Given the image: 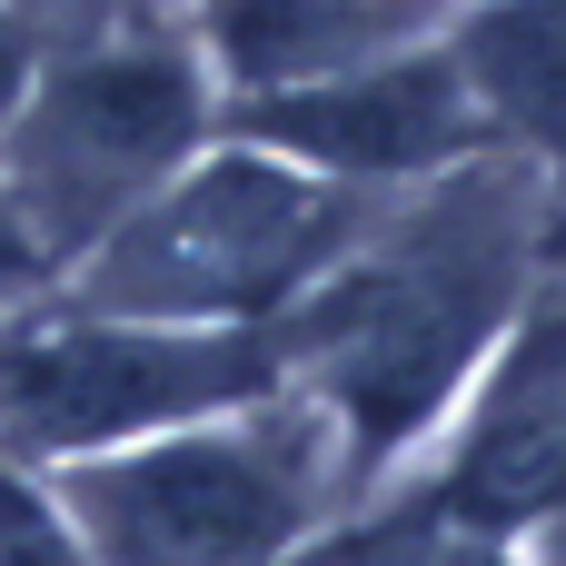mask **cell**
Segmentation results:
<instances>
[{
  "label": "cell",
  "instance_id": "obj_1",
  "mask_svg": "<svg viewBox=\"0 0 566 566\" xmlns=\"http://www.w3.org/2000/svg\"><path fill=\"white\" fill-rule=\"evenodd\" d=\"M537 269L547 199L517 149H488L368 219V239L289 308V388L328 408L348 478L408 458L478 388Z\"/></svg>",
  "mask_w": 566,
  "mask_h": 566
},
{
  "label": "cell",
  "instance_id": "obj_5",
  "mask_svg": "<svg viewBox=\"0 0 566 566\" xmlns=\"http://www.w3.org/2000/svg\"><path fill=\"white\" fill-rule=\"evenodd\" d=\"M219 139V80L189 30H129V40H70L40 50L10 129L0 179L70 279L169 169H189Z\"/></svg>",
  "mask_w": 566,
  "mask_h": 566
},
{
  "label": "cell",
  "instance_id": "obj_6",
  "mask_svg": "<svg viewBox=\"0 0 566 566\" xmlns=\"http://www.w3.org/2000/svg\"><path fill=\"white\" fill-rule=\"evenodd\" d=\"M219 129L229 139H259L318 179H348V189H418V179H448L468 159L497 149L448 30L438 40H408V50H378L358 70H318V80H289V90H249V99H219Z\"/></svg>",
  "mask_w": 566,
  "mask_h": 566
},
{
  "label": "cell",
  "instance_id": "obj_11",
  "mask_svg": "<svg viewBox=\"0 0 566 566\" xmlns=\"http://www.w3.org/2000/svg\"><path fill=\"white\" fill-rule=\"evenodd\" d=\"M50 249L30 239V219H20V199H10V179H0V318H20L30 298H50Z\"/></svg>",
  "mask_w": 566,
  "mask_h": 566
},
{
  "label": "cell",
  "instance_id": "obj_9",
  "mask_svg": "<svg viewBox=\"0 0 566 566\" xmlns=\"http://www.w3.org/2000/svg\"><path fill=\"white\" fill-rule=\"evenodd\" d=\"M448 50H458L497 149H527V169L566 209V0H458Z\"/></svg>",
  "mask_w": 566,
  "mask_h": 566
},
{
  "label": "cell",
  "instance_id": "obj_8",
  "mask_svg": "<svg viewBox=\"0 0 566 566\" xmlns=\"http://www.w3.org/2000/svg\"><path fill=\"white\" fill-rule=\"evenodd\" d=\"M448 20H458V0H189V40H199L219 99L358 70L378 50L438 40Z\"/></svg>",
  "mask_w": 566,
  "mask_h": 566
},
{
  "label": "cell",
  "instance_id": "obj_7",
  "mask_svg": "<svg viewBox=\"0 0 566 566\" xmlns=\"http://www.w3.org/2000/svg\"><path fill=\"white\" fill-rule=\"evenodd\" d=\"M398 537H517L566 527V279L537 269L497 358L478 368L448 468L388 517Z\"/></svg>",
  "mask_w": 566,
  "mask_h": 566
},
{
  "label": "cell",
  "instance_id": "obj_12",
  "mask_svg": "<svg viewBox=\"0 0 566 566\" xmlns=\"http://www.w3.org/2000/svg\"><path fill=\"white\" fill-rule=\"evenodd\" d=\"M30 70H40V40H30L20 10L0 0V129H10V109H20V90H30Z\"/></svg>",
  "mask_w": 566,
  "mask_h": 566
},
{
  "label": "cell",
  "instance_id": "obj_3",
  "mask_svg": "<svg viewBox=\"0 0 566 566\" xmlns=\"http://www.w3.org/2000/svg\"><path fill=\"white\" fill-rule=\"evenodd\" d=\"M378 209H388L378 189L318 179L219 129L70 269V298L139 308V318H289L368 239Z\"/></svg>",
  "mask_w": 566,
  "mask_h": 566
},
{
  "label": "cell",
  "instance_id": "obj_10",
  "mask_svg": "<svg viewBox=\"0 0 566 566\" xmlns=\"http://www.w3.org/2000/svg\"><path fill=\"white\" fill-rule=\"evenodd\" d=\"M40 50L70 40H129V30H189V0H10Z\"/></svg>",
  "mask_w": 566,
  "mask_h": 566
},
{
  "label": "cell",
  "instance_id": "obj_2",
  "mask_svg": "<svg viewBox=\"0 0 566 566\" xmlns=\"http://www.w3.org/2000/svg\"><path fill=\"white\" fill-rule=\"evenodd\" d=\"M348 488L318 398L279 388L99 458H60V517L90 566H279Z\"/></svg>",
  "mask_w": 566,
  "mask_h": 566
},
{
  "label": "cell",
  "instance_id": "obj_4",
  "mask_svg": "<svg viewBox=\"0 0 566 566\" xmlns=\"http://www.w3.org/2000/svg\"><path fill=\"white\" fill-rule=\"evenodd\" d=\"M289 388V318H139L30 298L0 318V448L20 468L99 458Z\"/></svg>",
  "mask_w": 566,
  "mask_h": 566
}]
</instances>
